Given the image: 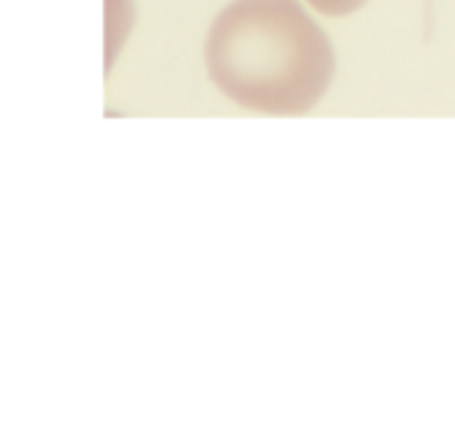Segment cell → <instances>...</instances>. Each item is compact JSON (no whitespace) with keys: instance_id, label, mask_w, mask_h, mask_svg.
<instances>
[{"instance_id":"cell-2","label":"cell","mask_w":455,"mask_h":448,"mask_svg":"<svg viewBox=\"0 0 455 448\" xmlns=\"http://www.w3.org/2000/svg\"><path fill=\"white\" fill-rule=\"evenodd\" d=\"M309 4L325 16H349V13L362 10L368 0H309Z\"/></svg>"},{"instance_id":"cell-1","label":"cell","mask_w":455,"mask_h":448,"mask_svg":"<svg viewBox=\"0 0 455 448\" xmlns=\"http://www.w3.org/2000/svg\"><path fill=\"white\" fill-rule=\"evenodd\" d=\"M206 69L234 103L303 115L334 78V50L296 0H234L206 38Z\"/></svg>"}]
</instances>
